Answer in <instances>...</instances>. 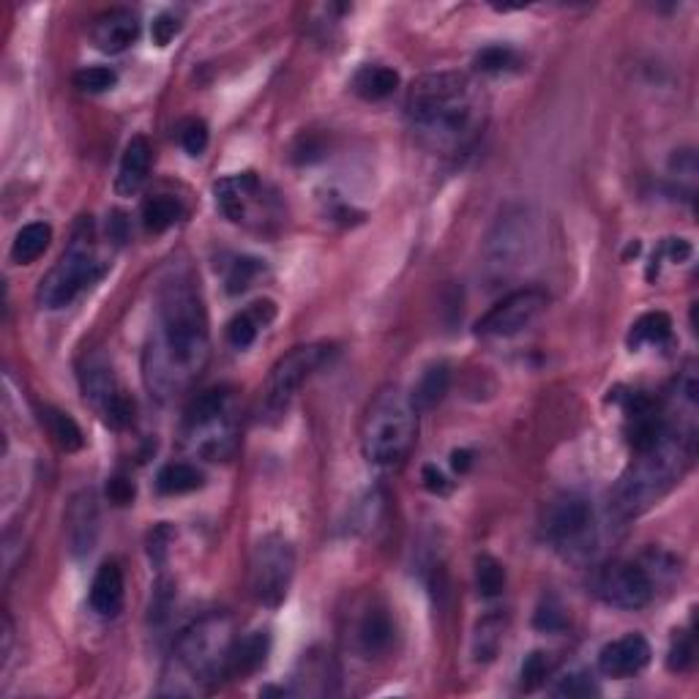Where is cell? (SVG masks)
I'll list each match as a JSON object with an SVG mask.
<instances>
[{"label":"cell","mask_w":699,"mask_h":699,"mask_svg":"<svg viewBox=\"0 0 699 699\" xmlns=\"http://www.w3.org/2000/svg\"><path fill=\"white\" fill-rule=\"evenodd\" d=\"M211 358L208 312L200 282L189 266L162 279L156 320L142 353V378L156 399H173L205 372Z\"/></svg>","instance_id":"6da1fadb"},{"label":"cell","mask_w":699,"mask_h":699,"mask_svg":"<svg viewBox=\"0 0 699 699\" xmlns=\"http://www.w3.org/2000/svg\"><path fill=\"white\" fill-rule=\"evenodd\" d=\"M405 110L423 145L441 153H462L473 145L486 120L479 85L462 72H432L412 79Z\"/></svg>","instance_id":"7a4b0ae2"},{"label":"cell","mask_w":699,"mask_h":699,"mask_svg":"<svg viewBox=\"0 0 699 699\" xmlns=\"http://www.w3.org/2000/svg\"><path fill=\"white\" fill-rule=\"evenodd\" d=\"M694 462V429L681 423H664L659 434L648 446L634 452L632 465L623 470L615 492H612V508L618 517L632 519L664 500L683 481Z\"/></svg>","instance_id":"3957f363"},{"label":"cell","mask_w":699,"mask_h":699,"mask_svg":"<svg viewBox=\"0 0 699 699\" xmlns=\"http://www.w3.org/2000/svg\"><path fill=\"white\" fill-rule=\"evenodd\" d=\"M418 434V410L410 394L396 385H385L367 405L361 421V452L369 465L394 470L410 454Z\"/></svg>","instance_id":"277c9868"},{"label":"cell","mask_w":699,"mask_h":699,"mask_svg":"<svg viewBox=\"0 0 699 699\" xmlns=\"http://www.w3.org/2000/svg\"><path fill=\"white\" fill-rule=\"evenodd\" d=\"M542 246L538 216L528 205H508L495 219L484 241V279L490 284H506L533 266Z\"/></svg>","instance_id":"5b68a950"},{"label":"cell","mask_w":699,"mask_h":699,"mask_svg":"<svg viewBox=\"0 0 699 699\" xmlns=\"http://www.w3.org/2000/svg\"><path fill=\"white\" fill-rule=\"evenodd\" d=\"M232 618L225 612H211L183 628L175 639V664L187 672L194 688H211L227 677L232 645H236Z\"/></svg>","instance_id":"8992f818"},{"label":"cell","mask_w":699,"mask_h":699,"mask_svg":"<svg viewBox=\"0 0 699 699\" xmlns=\"http://www.w3.org/2000/svg\"><path fill=\"white\" fill-rule=\"evenodd\" d=\"M104 263L97 257V249H93V236H91V221L79 227L74 232L72 243H68L66 252L61 254L55 266L47 271V277L39 282V290H36V301H39L41 309H63V306L72 304L85 288L97 284L99 279L104 277Z\"/></svg>","instance_id":"52a82bcc"},{"label":"cell","mask_w":699,"mask_h":699,"mask_svg":"<svg viewBox=\"0 0 699 699\" xmlns=\"http://www.w3.org/2000/svg\"><path fill=\"white\" fill-rule=\"evenodd\" d=\"M236 416H232V391H205L183 416V446L198 457L227 459L236 452Z\"/></svg>","instance_id":"ba28073f"},{"label":"cell","mask_w":699,"mask_h":699,"mask_svg":"<svg viewBox=\"0 0 699 699\" xmlns=\"http://www.w3.org/2000/svg\"><path fill=\"white\" fill-rule=\"evenodd\" d=\"M336 356V347L328 342H309L298 344L279 358L268 372L266 385H263V418L266 421H279L288 412L290 402L295 399L304 383H309L331 358Z\"/></svg>","instance_id":"9c48e42d"},{"label":"cell","mask_w":699,"mask_h":699,"mask_svg":"<svg viewBox=\"0 0 699 699\" xmlns=\"http://www.w3.org/2000/svg\"><path fill=\"white\" fill-rule=\"evenodd\" d=\"M216 205L236 225L254 232H271L282 221L279 194L259 181L257 173L227 175L214 187Z\"/></svg>","instance_id":"30bf717a"},{"label":"cell","mask_w":699,"mask_h":699,"mask_svg":"<svg viewBox=\"0 0 699 699\" xmlns=\"http://www.w3.org/2000/svg\"><path fill=\"white\" fill-rule=\"evenodd\" d=\"M544 528L555 547L569 558H587L598 549L601 542V524H598L596 508L587 497L560 495L549 503L547 517H544Z\"/></svg>","instance_id":"8fae6325"},{"label":"cell","mask_w":699,"mask_h":699,"mask_svg":"<svg viewBox=\"0 0 699 699\" xmlns=\"http://www.w3.org/2000/svg\"><path fill=\"white\" fill-rule=\"evenodd\" d=\"M295 576V549L290 538L268 533L259 538L249 560V590L263 607H279Z\"/></svg>","instance_id":"7c38bea8"},{"label":"cell","mask_w":699,"mask_h":699,"mask_svg":"<svg viewBox=\"0 0 699 699\" xmlns=\"http://www.w3.org/2000/svg\"><path fill=\"white\" fill-rule=\"evenodd\" d=\"M79 389H82L85 402L104 418V423L113 429H124L131 423L135 416V402L120 389L115 369L107 356L91 353L79 367Z\"/></svg>","instance_id":"4fadbf2b"},{"label":"cell","mask_w":699,"mask_h":699,"mask_svg":"<svg viewBox=\"0 0 699 699\" xmlns=\"http://www.w3.org/2000/svg\"><path fill=\"white\" fill-rule=\"evenodd\" d=\"M593 593L609 607L643 609L653 601L656 582L645 565L612 560L593 574Z\"/></svg>","instance_id":"5bb4252c"},{"label":"cell","mask_w":699,"mask_h":699,"mask_svg":"<svg viewBox=\"0 0 699 699\" xmlns=\"http://www.w3.org/2000/svg\"><path fill=\"white\" fill-rule=\"evenodd\" d=\"M549 295L544 290L524 288L513 290L506 298L497 301L479 322H475V333L481 339H511L517 333L528 331L538 317L547 312Z\"/></svg>","instance_id":"9a60e30c"},{"label":"cell","mask_w":699,"mask_h":699,"mask_svg":"<svg viewBox=\"0 0 699 699\" xmlns=\"http://www.w3.org/2000/svg\"><path fill=\"white\" fill-rule=\"evenodd\" d=\"M650 656H653V650L643 634H626L615 643L603 645L601 653H598V670L607 677L626 681V677L639 675L650 664Z\"/></svg>","instance_id":"2e32d148"},{"label":"cell","mask_w":699,"mask_h":699,"mask_svg":"<svg viewBox=\"0 0 699 699\" xmlns=\"http://www.w3.org/2000/svg\"><path fill=\"white\" fill-rule=\"evenodd\" d=\"M140 36V17L131 9H110L99 14L91 25V41L107 55L129 50Z\"/></svg>","instance_id":"e0dca14e"},{"label":"cell","mask_w":699,"mask_h":699,"mask_svg":"<svg viewBox=\"0 0 699 699\" xmlns=\"http://www.w3.org/2000/svg\"><path fill=\"white\" fill-rule=\"evenodd\" d=\"M99 536V506L91 490H82L72 497L66 511V538L74 555H88Z\"/></svg>","instance_id":"ac0fdd59"},{"label":"cell","mask_w":699,"mask_h":699,"mask_svg":"<svg viewBox=\"0 0 699 699\" xmlns=\"http://www.w3.org/2000/svg\"><path fill=\"white\" fill-rule=\"evenodd\" d=\"M151 142L142 135L131 137L124 148V156H120L118 175H115V192H118L120 198H135V194L145 187L148 175H151Z\"/></svg>","instance_id":"d6986e66"},{"label":"cell","mask_w":699,"mask_h":699,"mask_svg":"<svg viewBox=\"0 0 699 699\" xmlns=\"http://www.w3.org/2000/svg\"><path fill=\"white\" fill-rule=\"evenodd\" d=\"M124 571L115 560H107V563L99 565L97 576L91 582V596H88L91 609L99 618H118L120 609H124Z\"/></svg>","instance_id":"ffe728a7"},{"label":"cell","mask_w":699,"mask_h":699,"mask_svg":"<svg viewBox=\"0 0 699 699\" xmlns=\"http://www.w3.org/2000/svg\"><path fill=\"white\" fill-rule=\"evenodd\" d=\"M353 639H356L358 653L367 656V659L385 653L391 648V643H394V623H391L389 612L383 607H378V603L364 609V615L356 623Z\"/></svg>","instance_id":"44dd1931"},{"label":"cell","mask_w":699,"mask_h":699,"mask_svg":"<svg viewBox=\"0 0 699 699\" xmlns=\"http://www.w3.org/2000/svg\"><path fill=\"white\" fill-rule=\"evenodd\" d=\"M277 317V306L274 301H254L249 309H243L241 315H236L227 326V342L236 350H246L257 342L259 331H266Z\"/></svg>","instance_id":"7402d4cb"},{"label":"cell","mask_w":699,"mask_h":699,"mask_svg":"<svg viewBox=\"0 0 699 699\" xmlns=\"http://www.w3.org/2000/svg\"><path fill=\"white\" fill-rule=\"evenodd\" d=\"M271 653V634L268 632H252L236 639L230 653V666H227V677H249L257 670H263Z\"/></svg>","instance_id":"603a6c76"},{"label":"cell","mask_w":699,"mask_h":699,"mask_svg":"<svg viewBox=\"0 0 699 699\" xmlns=\"http://www.w3.org/2000/svg\"><path fill=\"white\" fill-rule=\"evenodd\" d=\"M350 88L364 102H383L399 88V74L389 66H380V63H367V66H361L353 74Z\"/></svg>","instance_id":"cb8c5ba5"},{"label":"cell","mask_w":699,"mask_h":699,"mask_svg":"<svg viewBox=\"0 0 699 699\" xmlns=\"http://www.w3.org/2000/svg\"><path fill=\"white\" fill-rule=\"evenodd\" d=\"M448 389H452V369H448V364H443V361L432 364V367H429L427 372L421 374V380L416 383L410 399H412V405H416L418 412H427L446 399Z\"/></svg>","instance_id":"d4e9b609"},{"label":"cell","mask_w":699,"mask_h":699,"mask_svg":"<svg viewBox=\"0 0 699 699\" xmlns=\"http://www.w3.org/2000/svg\"><path fill=\"white\" fill-rule=\"evenodd\" d=\"M203 484H205L203 470H198V465H189V462H169L164 465L156 475V490L167 497L189 495V492L203 490Z\"/></svg>","instance_id":"484cf974"},{"label":"cell","mask_w":699,"mask_h":699,"mask_svg":"<svg viewBox=\"0 0 699 699\" xmlns=\"http://www.w3.org/2000/svg\"><path fill=\"white\" fill-rule=\"evenodd\" d=\"M52 227L47 221H30L17 232L12 243V259L17 266H30L50 249Z\"/></svg>","instance_id":"4316f807"},{"label":"cell","mask_w":699,"mask_h":699,"mask_svg":"<svg viewBox=\"0 0 699 699\" xmlns=\"http://www.w3.org/2000/svg\"><path fill=\"white\" fill-rule=\"evenodd\" d=\"M183 205L178 198H169V194H156V198H148L142 203V225H145L148 232H164L169 227H175L183 219Z\"/></svg>","instance_id":"83f0119b"},{"label":"cell","mask_w":699,"mask_h":699,"mask_svg":"<svg viewBox=\"0 0 699 699\" xmlns=\"http://www.w3.org/2000/svg\"><path fill=\"white\" fill-rule=\"evenodd\" d=\"M508 621L503 615H486L475 623L473 632V656L475 661L486 664V661L495 659L503 648V639H506Z\"/></svg>","instance_id":"f1b7e54d"},{"label":"cell","mask_w":699,"mask_h":699,"mask_svg":"<svg viewBox=\"0 0 699 699\" xmlns=\"http://www.w3.org/2000/svg\"><path fill=\"white\" fill-rule=\"evenodd\" d=\"M672 339V320L664 312H650V315H643L632 326V333H628V344L634 350L639 347H661Z\"/></svg>","instance_id":"f546056e"},{"label":"cell","mask_w":699,"mask_h":699,"mask_svg":"<svg viewBox=\"0 0 699 699\" xmlns=\"http://www.w3.org/2000/svg\"><path fill=\"white\" fill-rule=\"evenodd\" d=\"M41 421L47 423V432H50V437L58 443V448H61V452L72 454V452H79V448L85 446L82 429H79V423L74 421L68 412L55 410V407H45V412H41Z\"/></svg>","instance_id":"4dcf8cb0"},{"label":"cell","mask_w":699,"mask_h":699,"mask_svg":"<svg viewBox=\"0 0 699 699\" xmlns=\"http://www.w3.org/2000/svg\"><path fill=\"white\" fill-rule=\"evenodd\" d=\"M475 587H479V596L484 598L500 596L503 587H506V569L492 555H481L475 560Z\"/></svg>","instance_id":"1f68e13d"},{"label":"cell","mask_w":699,"mask_h":699,"mask_svg":"<svg viewBox=\"0 0 699 699\" xmlns=\"http://www.w3.org/2000/svg\"><path fill=\"white\" fill-rule=\"evenodd\" d=\"M118 85V74L110 66H85L74 74V88L82 93H107Z\"/></svg>","instance_id":"d6a6232c"},{"label":"cell","mask_w":699,"mask_h":699,"mask_svg":"<svg viewBox=\"0 0 699 699\" xmlns=\"http://www.w3.org/2000/svg\"><path fill=\"white\" fill-rule=\"evenodd\" d=\"M517 66H519V55L511 50V47L492 45V47H484V50L475 55V68L484 74H503V72H511V68Z\"/></svg>","instance_id":"836d02e7"},{"label":"cell","mask_w":699,"mask_h":699,"mask_svg":"<svg viewBox=\"0 0 699 699\" xmlns=\"http://www.w3.org/2000/svg\"><path fill=\"white\" fill-rule=\"evenodd\" d=\"M263 274V263L254 257H236L232 259L230 271H227L225 277V284H227V293L230 295H238L243 293V290L252 288L254 279Z\"/></svg>","instance_id":"e575fe53"},{"label":"cell","mask_w":699,"mask_h":699,"mask_svg":"<svg viewBox=\"0 0 699 699\" xmlns=\"http://www.w3.org/2000/svg\"><path fill=\"white\" fill-rule=\"evenodd\" d=\"M555 670L552 653H544V650H533L522 664V688L524 691H536Z\"/></svg>","instance_id":"d590c367"},{"label":"cell","mask_w":699,"mask_h":699,"mask_svg":"<svg viewBox=\"0 0 699 699\" xmlns=\"http://www.w3.org/2000/svg\"><path fill=\"white\" fill-rule=\"evenodd\" d=\"M178 140H181V148L189 156H203L205 148H208V126L200 118L183 120L181 131H178Z\"/></svg>","instance_id":"8d00e7d4"},{"label":"cell","mask_w":699,"mask_h":699,"mask_svg":"<svg viewBox=\"0 0 699 699\" xmlns=\"http://www.w3.org/2000/svg\"><path fill=\"white\" fill-rule=\"evenodd\" d=\"M552 694L555 697H593V694H598V686L587 672H569L565 677H560Z\"/></svg>","instance_id":"74e56055"},{"label":"cell","mask_w":699,"mask_h":699,"mask_svg":"<svg viewBox=\"0 0 699 699\" xmlns=\"http://www.w3.org/2000/svg\"><path fill=\"white\" fill-rule=\"evenodd\" d=\"M183 17L178 12H162L151 25V39L156 47H167L175 36L181 34Z\"/></svg>","instance_id":"f35d334b"},{"label":"cell","mask_w":699,"mask_h":699,"mask_svg":"<svg viewBox=\"0 0 699 699\" xmlns=\"http://www.w3.org/2000/svg\"><path fill=\"white\" fill-rule=\"evenodd\" d=\"M691 661H694V639H691V634L677 632V637L672 639L670 659H666V664H670L672 672H686L688 666H691Z\"/></svg>","instance_id":"ab89813d"},{"label":"cell","mask_w":699,"mask_h":699,"mask_svg":"<svg viewBox=\"0 0 699 699\" xmlns=\"http://www.w3.org/2000/svg\"><path fill=\"white\" fill-rule=\"evenodd\" d=\"M670 169L677 175V178H683V181L694 183V178H697V153L694 151H675V156H672L670 162Z\"/></svg>","instance_id":"60d3db41"},{"label":"cell","mask_w":699,"mask_h":699,"mask_svg":"<svg viewBox=\"0 0 699 699\" xmlns=\"http://www.w3.org/2000/svg\"><path fill=\"white\" fill-rule=\"evenodd\" d=\"M536 626L544 628V632H560L565 626V615L563 609L555 607V603H547V607L538 609L536 615Z\"/></svg>","instance_id":"b9f144b4"},{"label":"cell","mask_w":699,"mask_h":699,"mask_svg":"<svg viewBox=\"0 0 699 699\" xmlns=\"http://www.w3.org/2000/svg\"><path fill=\"white\" fill-rule=\"evenodd\" d=\"M423 484H427L429 492H434V495H446L448 492V479L441 473L437 468H423Z\"/></svg>","instance_id":"7bdbcfd3"},{"label":"cell","mask_w":699,"mask_h":699,"mask_svg":"<svg viewBox=\"0 0 699 699\" xmlns=\"http://www.w3.org/2000/svg\"><path fill=\"white\" fill-rule=\"evenodd\" d=\"M110 497H113V500L118 503V506H126V503H129L131 497H135V486H131L129 481H124V479H115L113 484H110Z\"/></svg>","instance_id":"ee69618b"},{"label":"cell","mask_w":699,"mask_h":699,"mask_svg":"<svg viewBox=\"0 0 699 699\" xmlns=\"http://www.w3.org/2000/svg\"><path fill=\"white\" fill-rule=\"evenodd\" d=\"M107 232L118 243L126 241V219H124V214H113V219L107 221Z\"/></svg>","instance_id":"f6af8a7d"},{"label":"cell","mask_w":699,"mask_h":699,"mask_svg":"<svg viewBox=\"0 0 699 699\" xmlns=\"http://www.w3.org/2000/svg\"><path fill=\"white\" fill-rule=\"evenodd\" d=\"M452 465L459 470V473H465V470L470 468V452H454Z\"/></svg>","instance_id":"bcb514c9"}]
</instances>
